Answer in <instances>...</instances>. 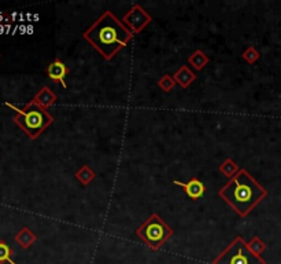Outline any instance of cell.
I'll return each instance as SVG.
<instances>
[{
    "instance_id": "1",
    "label": "cell",
    "mask_w": 281,
    "mask_h": 264,
    "mask_svg": "<svg viewBox=\"0 0 281 264\" xmlns=\"http://www.w3.org/2000/svg\"><path fill=\"white\" fill-rule=\"evenodd\" d=\"M133 36L125 24L113 14V11H105L82 33V37L106 61H111L122 48H125Z\"/></svg>"
},
{
    "instance_id": "2",
    "label": "cell",
    "mask_w": 281,
    "mask_h": 264,
    "mask_svg": "<svg viewBox=\"0 0 281 264\" xmlns=\"http://www.w3.org/2000/svg\"><path fill=\"white\" fill-rule=\"evenodd\" d=\"M218 195L237 215L246 218L267 197V190L247 169L240 168V171L218 191Z\"/></svg>"
},
{
    "instance_id": "3",
    "label": "cell",
    "mask_w": 281,
    "mask_h": 264,
    "mask_svg": "<svg viewBox=\"0 0 281 264\" xmlns=\"http://www.w3.org/2000/svg\"><path fill=\"white\" fill-rule=\"evenodd\" d=\"M6 106L17 112L13 120L32 141L37 139L54 122V117L47 112V109H43L33 99L28 102L22 109L11 105L9 102L6 103Z\"/></svg>"
},
{
    "instance_id": "4",
    "label": "cell",
    "mask_w": 281,
    "mask_h": 264,
    "mask_svg": "<svg viewBox=\"0 0 281 264\" xmlns=\"http://www.w3.org/2000/svg\"><path fill=\"white\" fill-rule=\"evenodd\" d=\"M173 233V229L158 214L151 215L136 230V235L152 250H159L171 238Z\"/></svg>"
},
{
    "instance_id": "5",
    "label": "cell",
    "mask_w": 281,
    "mask_h": 264,
    "mask_svg": "<svg viewBox=\"0 0 281 264\" xmlns=\"http://www.w3.org/2000/svg\"><path fill=\"white\" fill-rule=\"evenodd\" d=\"M211 264H266V261L252 253L244 238L237 235Z\"/></svg>"
},
{
    "instance_id": "6",
    "label": "cell",
    "mask_w": 281,
    "mask_h": 264,
    "mask_svg": "<svg viewBox=\"0 0 281 264\" xmlns=\"http://www.w3.org/2000/svg\"><path fill=\"white\" fill-rule=\"evenodd\" d=\"M152 21V17L144 10V7H141L140 5H133L131 10L126 13L122 22L125 24V26L133 35L141 33V31H144L147 26L150 25V22Z\"/></svg>"
},
{
    "instance_id": "7",
    "label": "cell",
    "mask_w": 281,
    "mask_h": 264,
    "mask_svg": "<svg viewBox=\"0 0 281 264\" xmlns=\"http://www.w3.org/2000/svg\"><path fill=\"white\" fill-rule=\"evenodd\" d=\"M45 72H47V76L50 77L51 82L59 83L60 86L63 87V88L67 87L65 79L66 76L69 75V72L70 71H69V68H67L63 62L60 61L59 58H55L54 61L51 62L50 65L47 66Z\"/></svg>"
},
{
    "instance_id": "8",
    "label": "cell",
    "mask_w": 281,
    "mask_h": 264,
    "mask_svg": "<svg viewBox=\"0 0 281 264\" xmlns=\"http://www.w3.org/2000/svg\"><path fill=\"white\" fill-rule=\"evenodd\" d=\"M173 183L176 184V186H180L182 188V191L188 195V198H191L192 201H198L199 198H202L206 193V187H205V184L202 180L196 178H192L190 179L186 183H182L180 180H173Z\"/></svg>"
},
{
    "instance_id": "9",
    "label": "cell",
    "mask_w": 281,
    "mask_h": 264,
    "mask_svg": "<svg viewBox=\"0 0 281 264\" xmlns=\"http://www.w3.org/2000/svg\"><path fill=\"white\" fill-rule=\"evenodd\" d=\"M174 80H176L177 84H180L181 88H188L191 86L192 83L196 80V75L194 72L190 69V66L182 65L180 66L176 72H174Z\"/></svg>"
},
{
    "instance_id": "10",
    "label": "cell",
    "mask_w": 281,
    "mask_h": 264,
    "mask_svg": "<svg viewBox=\"0 0 281 264\" xmlns=\"http://www.w3.org/2000/svg\"><path fill=\"white\" fill-rule=\"evenodd\" d=\"M56 99H58L56 94L51 90L50 87H43L40 91L36 94L35 98H33V101L37 105H40L43 109H48V107L52 106L56 102Z\"/></svg>"
},
{
    "instance_id": "11",
    "label": "cell",
    "mask_w": 281,
    "mask_h": 264,
    "mask_svg": "<svg viewBox=\"0 0 281 264\" xmlns=\"http://www.w3.org/2000/svg\"><path fill=\"white\" fill-rule=\"evenodd\" d=\"M14 239L15 242L20 245L22 249H29L37 241V237H36V234L29 227L25 226V227H22L18 233L15 234Z\"/></svg>"
},
{
    "instance_id": "12",
    "label": "cell",
    "mask_w": 281,
    "mask_h": 264,
    "mask_svg": "<svg viewBox=\"0 0 281 264\" xmlns=\"http://www.w3.org/2000/svg\"><path fill=\"white\" fill-rule=\"evenodd\" d=\"M209 62H210V58H209L202 50L194 51L191 55H190V58H188V63H190L196 72L203 71Z\"/></svg>"
},
{
    "instance_id": "13",
    "label": "cell",
    "mask_w": 281,
    "mask_h": 264,
    "mask_svg": "<svg viewBox=\"0 0 281 264\" xmlns=\"http://www.w3.org/2000/svg\"><path fill=\"white\" fill-rule=\"evenodd\" d=\"M74 176L82 186H88V184H90L92 180L96 178V173L89 165H81V167L75 171Z\"/></svg>"
},
{
    "instance_id": "14",
    "label": "cell",
    "mask_w": 281,
    "mask_h": 264,
    "mask_svg": "<svg viewBox=\"0 0 281 264\" xmlns=\"http://www.w3.org/2000/svg\"><path fill=\"white\" fill-rule=\"evenodd\" d=\"M220 172L225 176V178L228 179H232L235 175H236L239 171H240V168H239V165H237L232 158H226L225 161L220 165Z\"/></svg>"
},
{
    "instance_id": "15",
    "label": "cell",
    "mask_w": 281,
    "mask_h": 264,
    "mask_svg": "<svg viewBox=\"0 0 281 264\" xmlns=\"http://www.w3.org/2000/svg\"><path fill=\"white\" fill-rule=\"evenodd\" d=\"M14 254L13 248H10L9 245L6 244L5 241L0 239V264L10 263V264H17L14 260L11 259V256Z\"/></svg>"
},
{
    "instance_id": "16",
    "label": "cell",
    "mask_w": 281,
    "mask_h": 264,
    "mask_svg": "<svg viewBox=\"0 0 281 264\" xmlns=\"http://www.w3.org/2000/svg\"><path fill=\"white\" fill-rule=\"evenodd\" d=\"M241 58L247 62V63H250V65H254L259 58H261V54H259V51L256 50L254 46H250L247 47L246 50L243 51V54H241Z\"/></svg>"
},
{
    "instance_id": "17",
    "label": "cell",
    "mask_w": 281,
    "mask_h": 264,
    "mask_svg": "<svg viewBox=\"0 0 281 264\" xmlns=\"http://www.w3.org/2000/svg\"><path fill=\"white\" fill-rule=\"evenodd\" d=\"M247 245H248V248H250L252 253L256 254V256H261V253H263L266 250V244L259 237H256V235L250 242H247Z\"/></svg>"
},
{
    "instance_id": "18",
    "label": "cell",
    "mask_w": 281,
    "mask_h": 264,
    "mask_svg": "<svg viewBox=\"0 0 281 264\" xmlns=\"http://www.w3.org/2000/svg\"><path fill=\"white\" fill-rule=\"evenodd\" d=\"M176 80L174 77L170 76V75H163V76L158 80V86L161 88L163 92H170L174 87H176Z\"/></svg>"
},
{
    "instance_id": "19",
    "label": "cell",
    "mask_w": 281,
    "mask_h": 264,
    "mask_svg": "<svg viewBox=\"0 0 281 264\" xmlns=\"http://www.w3.org/2000/svg\"><path fill=\"white\" fill-rule=\"evenodd\" d=\"M0 58H2V54H0Z\"/></svg>"
}]
</instances>
